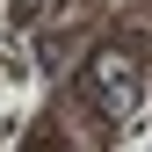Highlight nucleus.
<instances>
[{"label": "nucleus", "mask_w": 152, "mask_h": 152, "mask_svg": "<svg viewBox=\"0 0 152 152\" xmlns=\"http://www.w3.org/2000/svg\"><path fill=\"white\" fill-rule=\"evenodd\" d=\"M94 94H109V116H130L138 109V72H130V58H94Z\"/></svg>", "instance_id": "1"}]
</instances>
